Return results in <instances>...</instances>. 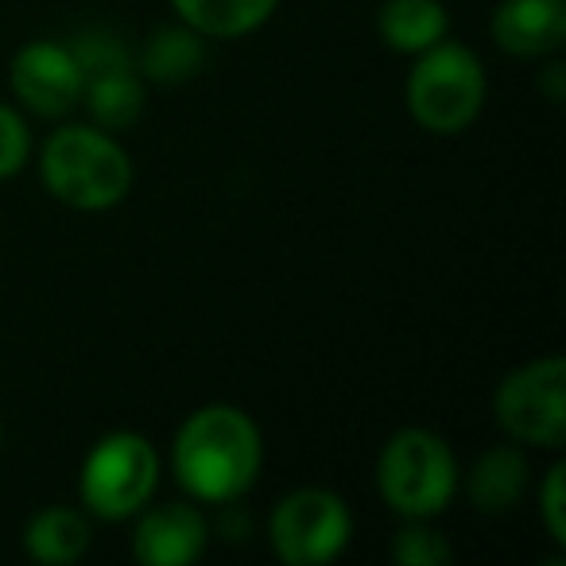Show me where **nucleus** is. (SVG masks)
Wrapping results in <instances>:
<instances>
[{"label":"nucleus","instance_id":"20e7f679","mask_svg":"<svg viewBox=\"0 0 566 566\" xmlns=\"http://www.w3.org/2000/svg\"><path fill=\"white\" fill-rule=\"evenodd\" d=\"M485 105V71L481 59L462 43L439 40L419 51L408 74V113L434 136H454L478 120Z\"/></svg>","mask_w":566,"mask_h":566},{"label":"nucleus","instance_id":"f257e3e1","mask_svg":"<svg viewBox=\"0 0 566 566\" xmlns=\"http://www.w3.org/2000/svg\"><path fill=\"white\" fill-rule=\"evenodd\" d=\"M264 439L233 403H206L182 419L171 442L175 481L202 504H237L260 478Z\"/></svg>","mask_w":566,"mask_h":566},{"label":"nucleus","instance_id":"39448f33","mask_svg":"<svg viewBox=\"0 0 566 566\" xmlns=\"http://www.w3.org/2000/svg\"><path fill=\"white\" fill-rule=\"evenodd\" d=\"M159 485V454L144 434L113 431L94 442L78 473V493L90 516L128 520L151 504Z\"/></svg>","mask_w":566,"mask_h":566},{"label":"nucleus","instance_id":"6e6552de","mask_svg":"<svg viewBox=\"0 0 566 566\" xmlns=\"http://www.w3.org/2000/svg\"><path fill=\"white\" fill-rule=\"evenodd\" d=\"M9 82L12 94L24 102V109L40 113V117H66L86 90V78L74 63L71 48L55 40L24 43L9 66Z\"/></svg>","mask_w":566,"mask_h":566},{"label":"nucleus","instance_id":"4468645a","mask_svg":"<svg viewBox=\"0 0 566 566\" xmlns=\"http://www.w3.org/2000/svg\"><path fill=\"white\" fill-rule=\"evenodd\" d=\"M175 12L202 40H241L256 32L280 0H171Z\"/></svg>","mask_w":566,"mask_h":566},{"label":"nucleus","instance_id":"2eb2a0df","mask_svg":"<svg viewBox=\"0 0 566 566\" xmlns=\"http://www.w3.org/2000/svg\"><path fill=\"white\" fill-rule=\"evenodd\" d=\"M206 66V43L195 28H159L148 35L140 51V71L151 82H167V86H179L190 82Z\"/></svg>","mask_w":566,"mask_h":566},{"label":"nucleus","instance_id":"a211bd4d","mask_svg":"<svg viewBox=\"0 0 566 566\" xmlns=\"http://www.w3.org/2000/svg\"><path fill=\"white\" fill-rule=\"evenodd\" d=\"M392 558L400 566H447L454 558V547L442 532L427 527V520H408L392 539Z\"/></svg>","mask_w":566,"mask_h":566},{"label":"nucleus","instance_id":"f3484780","mask_svg":"<svg viewBox=\"0 0 566 566\" xmlns=\"http://www.w3.org/2000/svg\"><path fill=\"white\" fill-rule=\"evenodd\" d=\"M66 48H71L74 63H78L86 82L105 78V74L133 71V55H128L125 40H117L113 32H82V35H74Z\"/></svg>","mask_w":566,"mask_h":566},{"label":"nucleus","instance_id":"ddd939ff","mask_svg":"<svg viewBox=\"0 0 566 566\" xmlns=\"http://www.w3.org/2000/svg\"><path fill=\"white\" fill-rule=\"evenodd\" d=\"M377 28H380V40L392 51H400V55H419V51L447 40L450 17L442 0H385Z\"/></svg>","mask_w":566,"mask_h":566},{"label":"nucleus","instance_id":"7ed1b4c3","mask_svg":"<svg viewBox=\"0 0 566 566\" xmlns=\"http://www.w3.org/2000/svg\"><path fill=\"white\" fill-rule=\"evenodd\" d=\"M377 489L403 520H431L447 512L458 493V458L442 434L403 427L385 442L377 462Z\"/></svg>","mask_w":566,"mask_h":566},{"label":"nucleus","instance_id":"1a4fd4ad","mask_svg":"<svg viewBox=\"0 0 566 566\" xmlns=\"http://www.w3.org/2000/svg\"><path fill=\"white\" fill-rule=\"evenodd\" d=\"M133 555L144 566H190L210 543V520L190 501H167L136 512Z\"/></svg>","mask_w":566,"mask_h":566},{"label":"nucleus","instance_id":"0eeeda50","mask_svg":"<svg viewBox=\"0 0 566 566\" xmlns=\"http://www.w3.org/2000/svg\"><path fill=\"white\" fill-rule=\"evenodd\" d=\"M354 516L331 489H295L272 509L268 543L283 566H326L349 547Z\"/></svg>","mask_w":566,"mask_h":566},{"label":"nucleus","instance_id":"9d476101","mask_svg":"<svg viewBox=\"0 0 566 566\" xmlns=\"http://www.w3.org/2000/svg\"><path fill=\"white\" fill-rule=\"evenodd\" d=\"M489 28L496 48L516 59L555 55L566 43V0H501Z\"/></svg>","mask_w":566,"mask_h":566},{"label":"nucleus","instance_id":"f8f14e48","mask_svg":"<svg viewBox=\"0 0 566 566\" xmlns=\"http://www.w3.org/2000/svg\"><path fill=\"white\" fill-rule=\"evenodd\" d=\"M28 558L48 566H71L90 551V520L71 504H51L35 512L24 527Z\"/></svg>","mask_w":566,"mask_h":566},{"label":"nucleus","instance_id":"aec40b11","mask_svg":"<svg viewBox=\"0 0 566 566\" xmlns=\"http://www.w3.org/2000/svg\"><path fill=\"white\" fill-rule=\"evenodd\" d=\"M539 516H543V527H547L551 543L566 547V465L555 462L547 470L539 485Z\"/></svg>","mask_w":566,"mask_h":566},{"label":"nucleus","instance_id":"f03ea898","mask_svg":"<svg viewBox=\"0 0 566 566\" xmlns=\"http://www.w3.org/2000/svg\"><path fill=\"white\" fill-rule=\"evenodd\" d=\"M43 187L63 206L97 213L117 206L133 187L128 151L97 125H63L40 151Z\"/></svg>","mask_w":566,"mask_h":566},{"label":"nucleus","instance_id":"6ab92c4d","mask_svg":"<svg viewBox=\"0 0 566 566\" xmlns=\"http://www.w3.org/2000/svg\"><path fill=\"white\" fill-rule=\"evenodd\" d=\"M28 159H32V133H28V120L20 117L12 105L0 102V179L20 175Z\"/></svg>","mask_w":566,"mask_h":566},{"label":"nucleus","instance_id":"423d86ee","mask_svg":"<svg viewBox=\"0 0 566 566\" xmlns=\"http://www.w3.org/2000/svg\"><path fill=\"white\" fill-rule=\"evenodd\" d=\"M493 416L512 442L563 450L566 442V361L539 357L496 385Z\"/></svg>","mask_w":566,"mask_h":566},{"label":"nucleus","instance_id":"9b49d317","mask_svg":"<svg viewBox=\"0 0 566 566\" xmlns=\"http://www.w3.org/2000/svg\"><path fill=\"white\" fill-rule=\"evenodd\" d=\"M465 493H470L473 509L485 516H504L512 512L527 493V458L516 447H493L473 462L470 478H465Z\"/></svg>","mask_w":566,"mask_h":566},{"label":"nucleus","instance_id":"dca6fc26","mask_svg":"<svg viewBox=\"0 0 566 566\" xmlns=\"http://www.w3.org/2000/svg\"><path fill=\"white\" fill-rule=\"evenodd\" d=\"M82 102H86L90 117L97 120V128L117 133V128H128L144 113V82L136 78V71L90 78L86 90H82Z\"/></svg>","mask_w":566,"mask_h":566},{"label":"nucleus","instance_id":"412c9836","mask_svg":"<svg viewBox=\"0 0 566 566\" xmlns=\"http://www.w3.org/2000/svg\"><path fill=\"white\" fill-rule=\"evenodd\" d=\"M0 434H4V427H0Z\"/></svg>","mask_w":566,"mask_h":566}]
</instances>
